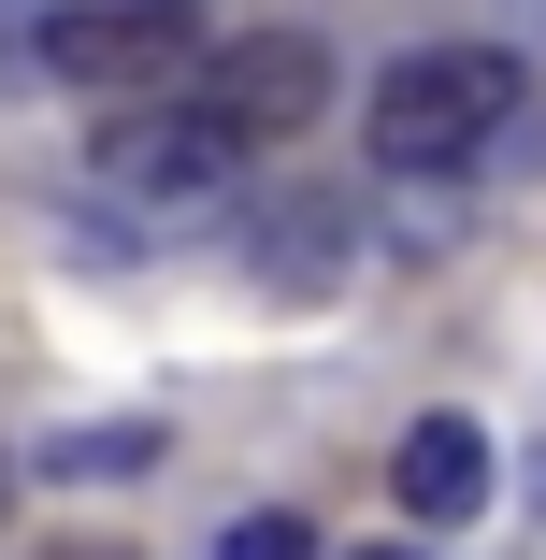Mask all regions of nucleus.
<instances>
[{"mask_svg": "<svg viewBox=\"0 0 546 560\" xmlns=\"http://www.w3.org/2000/svg\"><path fill=\"white\" fill-rule=\"evenodd\" d=\"M86 187H101V215L116 231H144V245H187V231H231V215L259 201L245 187V144L201 116H116L101 130V159H86Z\"/></svg>", "mask_w": 546, "mask_h": 560, "instance_id": "f257e3e1", "label": "nucleus"}, {"mask_svg": "<svg viewBox=\"0 0 546 560\" xmlns=\"http://www.w3.org/2000/svg\"><path fill=\"white\" fill-rule=\"evenodd\" d=\"M503 116H518V58H489V44H417V58L374 72L360 144H374L388 173H446V159H475Z\"/></svg>", "mask_w": 546, "mask_h": 560, "instance_id": "f03ea898", "label": "nucleus"}, {"mask_svg": "<svg viewBox=\"0 0 546 560\" xmlns=\"http://www.w3.org/2000/svg\"><path fill=\"white\" fill-rule=\"evenodd\" d=\"M201 116L231 130V144H288L332 116V44L316 30H245V44H216L201 58Z\"/></svg>", "mask_w": 546, "mask_h": 560, "instance_id": "7ed1b4c3", "label": "nucleus"}, {"mask_svg": "<svg viewBox=\"0 0 546 560\" xmlns=\"http://www.w3.org/2000/svg\"><path fill=\"white\" fill-rule=\"evenodd\" d=\"M173 58H187L173 0H58L30 30V72H58V86H159Z\"/></svg>", "mask_w": 546, "mask_h": 560, "instance_id": "20e7f679", "label": "nucleus"}, {"mask_svg": "<svg viewBox=\"0 0 546 560\" xmlns=\"http://www.w3.org/2000/svg\"><path fill=\"white\" fill-rule=\"evenodd\" d=\"M388 489H403V517L461 532V517L489 503V431H475V417H417V431L388 445Z\"/></svg>", "mask_w": 546, "mask_h": 560, "instance_id": "39448f33", "label": "nucleus"}, {"mask_svg": "<svg viewBox=\"0 0 546 560\" xmlns=\"http://www.w3.org/2000/svg\"><path fill=\"white\" fill-rule=\"evenodd\" d=\"M144 460H159L144 417H130V431H58V445H44V475H144Z\"/></svg>", "mask_w": 546, "mask_h": 560, "instance_id": "423d86ee", "label": "nucleus"}, {"mask_svg": "<svg viewBox=\"0 0 546 560\" xmlns=\"http://www.w3.org/2000/svg\"><path fill=\"white\" fill-rule=\"evenodd\" d=\"M216 560H316V532H302V517H231Z\"/></svg>", "mask_w": 546, "mask_h": 560, "instance_id": "0eeeda50", "label": "nucleus"}, {"mask_svg": "<svg viewBox=\"0 0 546 560\" xmlns=\"http://www.w3.org/2000/svg\"><path fill=\"white\" fill-rule=\"evenodd\" d=\"M0 532H15V445H0Z\"/></svg>", "mask_w": 546, "mask_h": 560, "instance_id": "6e6552de", "label": "nucleus"}, {"mask_svg": "<svg viewBox=\"0 0 546 560\" xmlns=\"http://www.w3.org/2000/svg\"><path fill=\"white\" fill-rule=\"evenodd\" d=\"M360 560H417V546H360Z\"/></svg>", "mask_w": 546, "mask_h": 560, "instance_id": "1a4fd4ad", "label": "nucleus"}]
</instances>
